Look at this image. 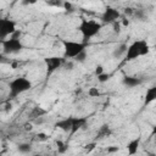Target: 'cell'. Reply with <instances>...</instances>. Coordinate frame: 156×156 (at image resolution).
<instances>
[{
  "label": "cell",
  "mask_w": 156,
  "mask_h": 156,
  "mask_svg": "<svg viewBox=\"0 0 156 156\" xmlns=\"http://www.w3.org/2000/svg\"><path fill=\"white\" fill-rule=\"evenodd\" d=\"M101 28H102V23L98 22L95 20L82 18L78 24V30L80 32L84 43H88L90 39L95 38L100 33Z\"/></svg>",
  "instance_id": "6da1fadb"
},
{
  "label": "cell",
  "mask_w": 156,
  "mask_h": 156,
  "mask_svg": "<svg viewBox=\"0 0 156 156\" xmlns=\"http://www.w3.org/2000/svg\"><path fill=\"white\" fill-rule=\"evenodd\" d=\"M150 52V45L144 39H136L132 44L128 45L127 51L124 54L126 61H133L139 57H143Z\"/></svg>",
  "instance_id": "7a4b0ae2"
},
{
  "label": "cell",
  "mask_w": 156,
  "mask_h": 156,
  "mask_svg": "<svg viewBox=\"0 0 156 156\" xmlns=\"http://www.w3.org/2000/svg\"><path fill=\"white\" fill-rule=\"evenodd\" d=\"M7 87H9L7 98L9 99H15L18 95L30 90L33 84L27 77H16V78H13V79H11L9 82Z\"/></svg>",
  "instance_id": "3957f363"
},
{
  "label": "cell",
  "mask_w": 156,
  "mask_h": 156,
  "mask_svg": "<svg viewBox=\"0 0 156 156\" xmlns=\"http://www.w3.org/2000/svg\"><path fill=\"white\" fill-rule=\"evenodd\" d=\"M62 45H63V57L66 60H74L80 52L87 50V43L84 41L63 39Z\"/></svg>",
  "instance_id": "277c9868"
},
{
  "label": "cell",
  "mask_w": 156,
  "mask_h": 156,
  "mask_svg": "<svg viewBox=\"0 0 156 156\" xmlns=\"http://www.w3.org/2000/svg\"><path fill=\"white\" fill-rule=\"evenodd\" d=\"M87 123V118H82V117H67L63 118L61 121H58L55 126L60 129H62L63 132L74 134L78 129H80L82 127H84Z\"/></svg>",
  "instance_id": "5b68a950"
},
{
  "label": "cell",
  "mask_w": 156,
  "mask_h": 156,
  "mask_svg": "<svg viewBox=\"0 0 156 156\" xmlns=\"http://www.w3.org/2000/svg\"><path fill=\"white\" fill-rule=\"evenodd\" d=\"M0 44H1V48H2V54L6 55V56L16 55V54L21 52L24 49L23 43L20 40V38L15 37V34L6 38L5 40H1Z\"/></svg>",
  "instance_id": "8992f818"
},
{
  "label": "cell",
  "mask_w": 156,
  "mask_h": 156,
  "mask_svg": "<svg viewBox=\"0 0 156 156\" xmlns=\"http://www.w3.org/2000/svg\"><path fill=\"white\" fill-rule=\"evenodd\" d=\"M17 32L16 22L7 17H0V41L13 35Z\"/></svg>",
  "instance_id": "52a82bcc"
},
{
  "label": "cell",
  "mask_w": 156,
  "mask_h": 156,
  "mask_svg": "<svg viewBox=\"0 0 156 156\" xmlns=\"http://www.w3.org/2000/svg\"><path fill=\"white\" fill-rule=\"evenodd\" d=\"M121 17V12L115 7H106L101 15V23L102 24H112L118 21Z\"/></svg>",
  "instance_id": "ba28073f"
},
{
  "label": "cell",
  "mask_w": 156,
  "mask_h": 156,
  "mask_svg": "<svg viewBox=\"0 0 156 156\" xmlns=\"http://www.w3.org/2000/svg\"><path fill=\"white\" fill-rule=\"evenodd\" d=\"M66 58L65 57H58V56H52V57H46L45 58V65H46V72L48 74L54 73L56 69L61 68L65 63Z\"/></svg>",
  "instance_id": "9c48e42d"
},
{
  "label": "cell",
  "mask_w": 156,
  "mask_h": 156,
  "mask_svg": "<svg viewBox=\"0 0 156 156\" xmlns=\"http://www.w3.org/2000/svg\"><path fill=\"white\" fill-rule=\"evenodd\" d=\"M122 83L127 88H135V87H138L143 83V79L138 78L135 76H124L123 79H122Z\"/></svg>",
  "instance_id": "30bf717a"
},
{
  "label": "cell",
  "mask_w": 156,
  "mask_h": 156,
  "mask_svg": "<svg viewBox=\"0 0 156 156\" xmlns=\"http://www.w3.org/2000/svg\"><path fill=\"white\" fill-rule=\"evenodd\" d=\"M127 48H128L127 44L121 43L119 45H117V46L113 49V51H112V56H113L115 58H121V57H123L124 54H126V51H127Z\"/></svg>",
  "instance_id": "8fae6325"
},
{
  "label": "cell",
  "mask_w": 156,
  "mask_h": 156,
  "mask_svg": "<svg viewBox=\"0 0 156 156\" xmlns=\"http://www.w3.org/2000/svg\"><path fill=\"white\" fill-rule=\"evenodd\" d=\"M139 145H140V139H139V138L133 139L132 141H129L128 145H127L128 154H129V155H134V154H136V151H138V149H139Z\"/></svg>",
  "instance_id": "7c38bea8"
},
{
  "label": "cell",
  "mask_w": 156,
  "mask_h": 156,
  "mask_svg": "<svg viewBox=\"0 0 156 156\" xmlns=\"http://www.w3.org/2000/svg\"><path fill=\"white\" fill-rule=\"evenodd\" d=\"M156 99V87H150L146 89V95H145V105H149Z\"/></svg>",
  "instance_id": "4fadbf2b"
},
{
  "label": "cell",
  "mask_w": 156,
  "mask_h": 156,
  "mask_svg": "<svg viewBox=\"0 0 156 156\" xmlns=\"http://www.w3.org/2000/svg\"><path fill=\"white\" fill-rule=\"evenodd\" d=\"M32 150V146L27 143H22V144H18L17 145V151H20L21 154H27V152H30Z\"/></svg>",
  "instance_id": "5bb4252c"
},
{
  "label": "cell",
  "mask_w": 156,
  "mask_h": 156,
  "mask_svg": "<svg viewBox=\"0 0 156 156\" xmlns=\"http://www.w3.org/2000/svg\"><path fill=\"white\" fill-rule=\"evenodd\" d=\"M85 58H87V50H84L83 52H80L73 61H76V62H84L85 61Z\"/></svg>",
  "instance_id": "9a60e30c"
},
{
  "label": "cell",
  "mask_w": 156,
  "mask_h": 156,
  "mask_svg": "<svg viewBox=\"0 0 156 156\" xmlns=\"http://www.w3.org/2000/svg\"><path fill=\"white\" fill-rule=\"evenodd\" d=\"M110 74H107V73H105V72H102L101 74H99L98 76V79H99V82H101V83H104V82H106V80H108L110 79Z\"/></svg>",
  "instance_id": "2e32d148"
},
{
  "label": "cell",
  "mask_w": 156,
  "mask_h": 156,
  "mask_svg": "<svg viewBox=\"0 0 156 156\" xmlns=\"http://www.w3.org/2000/svg\"><path fill=\"white\" fill-rule=\"evenodd\" d=\"M88 93H89V95H90V96H93V98L99 96V91H98V89H95V88H91Z\"/></svg>",
  "instance_id": "e0dca14e"
},
{
  "label": "cell",
  "mask_w": 156,
  "mask_h": 156,
  "mask_svg": "<svg viewBox=\"0 0 156 156\" xmlns=\"http://www.w3.org/2000/svg\"><path fill=\"white\" fill-rule=\"evenodd\" d=\"M5 62H9V60L6 58V55L0 54V63H5Z\"/></svg>",
  "instance_id": "ac0fdd59"
},
{
  "label": "cell",
  "mask_w": 156,
  "mask_h": 156,
  "mask_svg": "<svg viewBox=\"0 0 156 156\" xmlns=\"http://www.w3.org/2000/svg\"><path fill=\"white\" fill-rule=\"evenodd\" d=\"M102 72H104V68H102L101 66H99V67H96V69H95V73H96L98 76H99V74H101Z\"/></svg>",
  "instance_id": "d6986e66"
},
{
  "label": "cell",
  "mask_w": 156,
  "mask_h": 156,
  "mask_svg": "<svg viewBox=\"0 0 156 156\" xmlns=\"http://www.w3.org/2000/svg\"><path fill=\"white\" fill-rule=\"evenodd\" d=\"M0 108H1V102H0Z\"/></svg>",
  "instance_id": "ffe728a7"
},
{
  "label": "cell",
  "mask_w": 156,
  "mask_h": 156,
  "mask_svg": "<svg viewBox=\"0 0 156 156\" xmlns=\"http://www.w3.org/2000/svg\"><path fill=\"white\" fill-rule=\"evenodd\" d=\"M115 1H116V0H115Z\"/></svg>",
  "instance_id": "44dd1931"
}]
</instances>
